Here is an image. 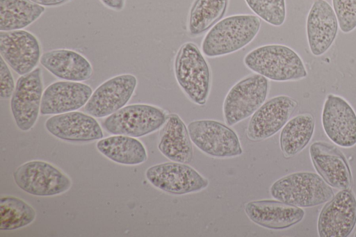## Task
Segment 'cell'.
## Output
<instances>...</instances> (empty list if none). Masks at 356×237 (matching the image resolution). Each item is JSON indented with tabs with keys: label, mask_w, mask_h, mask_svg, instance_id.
<instances>
[{
	"label": "cell",
	"mask_w": 356,
	"mask_h": 237,
	"mask_svg": "<svg viewBox=\"0 0 356 237\" xmlns=\"http://www.w3.org/2000/svg\"><path fill=\"white\" fill-rule=\"evenodd\" d=\"M104 5L110 9L120 11L123 9L124 6L125 0H100Z\"/></svg>",
	"instance_id": "cell-31"
},
{
	"label": "cell",
	"mask_w": 356,
	"mask_h": 237,
	"mask_svg": "<svg viewBox=\"0 0 356 237\" xmlns=\"http://www.w3.org/2000/svg\"><path fill=\"white\" fill-rule=\"evenodd\" d=\"M187 129L192 142L208 156L231 158L243 153L235 131L222 122L211 120H195L190 122Z\"/></svg>",
	"instance_id": "cell-7"
},
{
	"label": "cell",
	"mask_w": 356,
	"mask_h": 237,
	"mask_svg": "<svg viewBox=\"0 0 356 237\" xmlns=\"http://www.w3.org/2000/svg\"><path fill=\"white\" fill-rule=\"evenodd\" d=\"M309 154L316 170L330 186L349 189L351 173L343 154L337 147L325 142L312 144Z\"/></svg>",
	"instance_id": "cell-18"
},
{
	"label": "cell",
	"mask_w": 356,
	"mask_h": 237,
	"mask_svg": "<svg viewBox=\"0 0 356 237\" xmlns=\"http://www.w3.org/2000/svg\"><path fill=\"white\" fill-rule=\"evenodd\" d=\"M176 80L187 97L203 106L209 97L211 73L210 67L197 46L191 42L182 44L174 62Z\"/></svg>",
	"instance_id": "cell-3"
},
{
	"label": "cell",
	"mask_w": 356,
	"mask_h": 237,
	"mask_svg": "<svg viewBox=\"0 0 356 237\" xmlns=\"http://www.w3.org/2000/svg\"><path fill=\"white\" fill-rule=\"evenodd\" d=\"M268 79L259 74L245 76L235 83L223 102V116L228 126L248 118L265 102L268 94Z\"/></svg>",
	"instance_id": "cell-5"
},
{
	"label": "cell",
	"mask_w": 356,
	"mask_h": 237,
	"mask_svg": "<svg viewBox=\"0 0 356 237\" xmlns=\"http://www.w3.org/2000/svg\"><path fill=\"white\" fill-rule=\"evenodd\" d=\"M322 124L327 136L336 145H356V113L343 98L330 94L322 112Z\"/></svg>",
	"instance_id": "cell-15"
},
{
	"label": "cell",
	"mask_w": 356,
	"mask_h": 237,
	"mask_svg": "<svg viewBox=\"0 0 356 237\" xmlns=\"http://www.w3.org/2000/svg\"><path fill=\"white\" fill-rule=\"evenodd\" d=\"M229 0H195L188 17V31L192 37L200 35L222 19Z\"/></svg>",
	"instance_id": "cell-26"
},
{
	"label": "cell",
	"mask_w": 356,
	"mask_h": 237,
	"mask_svg": "<svg viewBox=\"0 0 356 237\" xmlns=\"http://www.w3.org/2000/svg\"><path fill=\"white\" fill-rule=\"evenodd\" d=\"M45 127L51 135L67 141L88 142L103 138L97 121L78 111L55 115L47 120Z\"/></svg>",
	"instance_id": "cell-20"
},
{
	"label": "cell",
	"mask_w": 356,
	"mask_h": 237,
	"mask_svg": "<svg viewBox=\"0 0 356 237\" xmlns=\"http://www.w3.org/2000/svg\"><path fill=\"white\" fill-rule=\"evenodd\" d=\"M158 148L172 161L188 163L193 159V150L188 129L180 117L172 113L160 131Z\"/></svg>",
	"instance_id": "cell-22"
},
{
	"label": "cell",
	"mask_w": 356,
	"mask_h": 237,
	"mask_svg": "<svg viewBox=\"0 0 356 237\" xmlns=\"http://www.w3.org/2000/svg\"><path fill=\"white\" fill-rule=\"evenodd\" d=\"M243 63L252 72L272 81H297L307 76L300 56L283 44L257 47L245 55Z\"/></svg>",
	"instance_id": "cell-2"
},
{
	"label": "cell",
	"mask_w": 356,
	"mask_h": 237,
	"mask_svg": "<svg viewBox=\"0 0 356 237\" xmlns=\"http://www.w3.org/2000/svg\"><path fill=\"white\" fill-rule=\"evenodd\" d=\"M0 52L6 63L19 75L33 71L41 58L37 38L22 29L1 31Z\"/></svg>",
	"instance_id": "cell-11"
},
{
	"label": "cell",
	"mask_w": 356,
	"mask_h": 237,
	"mask_svg": "<svg viewBox=\"0 0 356 237\" xmlns=\"http://www.w3.org/2000/svg\"><path fill=\"white\" fill-rule=\"evenodd\" d=\"M42 95L40 68L38 67L18 79L11 97L10 108L19 129L29 131L35 124L40 111Z\"/></svg>",
	"instance_id": "cell-10"
},
{
	"label": "cell",
	"mask_w": 356,
	"mask_h": 237,
	"mask_svg": "<svg viewBox=\"0 0 356 237\" xmlns=\"http://www.w3.org/2000/svg\"><path fill=\"white\" fill-rule=\"evenodd\" d=\"M339 24L332 6L325 0H315L307 18V36L312 54H324L333 44Z\"/></svg>",
	"instance_id": "cell-16"
},
{
	"label": "cell",
	"mask_w": 356,
	"mask_h": 237,
	"mask_svg": "<svg viewBox=\"0 0 356 237\" xmlns=\"http://www.w3.org/2000/svg\"><path fill=\"white\" fill-rule=\"evenodd\" d=\"M355 236H356V233H355Z\"/></svg>",
	"instance_id": "cell-33"
},
{
	"label": "cell",
	"mask_w": 356,
	"mask_h": 237,
	"mask_svg": "<svg viewBox=\"0 0 356 237\" xmlns=\"http://www.w3.org/2000/svg\"><path fill=\"white\" fill-rule=\"evenodd\" d=\"M261 27L259 17L254 15H234L217 22L204 36L202 52L209 58L237 51L250 44Z\"/></svg>",
	"instance_id": "cell-1"
},
{
	"label": "cell",
	"mask_w": 356,
	"mask_h": 237,
	"mask_svg": "<svg viewBox=\"0 0 356 237\" xmlns=\"http://www.w3.org/2000/svg\"><path fill=\"white\" fill-rule=\"evenodd\" d=\"M251 10L268 24L280 26L286 19L285 0H245Z\"/></svg>",
	"instance_id": "cell-28"
},
{
	"label": "cell",
	"mask_w": 356,
	"mask_h": 237,
	"mask_svg": "<svg viewBox=\"0 0 356 237\" xmlns=\"http://www.w3.org/2000/svg\"><path fill=\"white\" fill-rule=\"evenodd\" d=\"M314 125V118L309 113L298 115L286 123L280 136V148L285 156H294L307 146Z\"/></svg>",
	"instance_id": "cell-25"
},
{
	"label": "cell",
	"mask_w": 356,
	"mask_h": 237,
	"mask_svg": "<svg viewBox=\"0 0 356 237\" xmlns=\"http://www.w3.org/2000/svg\"><path fill=\"white\" fill-rule=\"evenodd\" d=\"M356 223V199L349 189L337 193L322 209L318 220L321 237H346Z\"/></svg>",
	"instance_id": "cell-12"
},
{
	"label": "cell",
	"mask_w": 356,
	"mask_h": 237,
	"mask_svg": "<svg viewBox=\"0 0 356 237\" xmlns=\"http://www.w3.org/2000/svg\"><path fill=\"white\" fill-rule=\"evenodd\" d=\"M31 1L38 3L42 6H60L68 0H31Z\"/></svg>",
	"instance_id": "cell-32"
},
{
	"label": "cell",
	"mask_w": 356,
	"mask_h": 237,
	"mask_svg": "<svg viewBox=\"0 0 356 237\" xmlns=\"http://www.w3.org/2000/svg\"><path fill=\"white\" fill-rule=\"evenodd\" d=\"M92 88L77 81H56L44 91L40 105L42 115H57L74 111L86 105Z\"/></svg>",
	"instance_id": "cell-17"
},
{
	"label": "cell",
	"mask_w": 356,
	"mask_h": 237,
	"mask_svg": "<svg viewBox=\"0 0 356 237\" xmlns=\"http://www.w3.org/2000/svg\"><path fill=\"white\" fill-rule=\"evenodd\" d=\"M0 96L2 99L12 97L15 89V82L10 69L2 57L0 66Z\"/></svg>",
	"instance_id": "cell-30"
},
{
	"label": "cell",
	"mask_w": 356,
	"mask_h": 237,
	"mask_svg": "<svg viewBox=\"0 0 356 237\" xmlns=\"http://www.w3.org/2000/svg\"><path fill=\"white\" fill-rule=\"evenodd\" d=\"M44 12V8L31 0H0V31L22 29Z\"/></svg>",
	"instance_id": "cell-24"
},
{
	"label": "cell",
	"mask_w": 356,
	"mask_h": 237,
	"mask_svg": "<svg viewBox=\"0 0 356 237\" xmlns=\"http://www.w3.org/2000/svg\"><path fill=\"white\" fill-rule=\"evenodd\" d=\"M96 146L106 158L120 164L138 165L147 157L143 143L128 136L116 135L101 139Z\"/></svg>",
	"instance_id": "cell-23"
},
{
	"label": "cell",
	"mask_w": 356,
	"mask_h": 237,
	"mask_svg": "<svg viewBox=\"0 0 356 237\" xmlns=\"http://www.w3.org/2000/svg\"><path fill=\"white\" fill-rule=\"evenodd\" d=\"M166 119L165 113L159 107L131 104L108 115L103 126L108 133L138 138L161 128Z\"/></svg>",
	"instance_id": "cell-6"
},
{
	"label": "cell",
	"mask_w": 356,
	"mask_h": 237,
	"mask_svg": "<svg viewBox=\"0 0 356 237\" xmlns=\"http://www.w3.org/2000/svg\"><path fill=\"white\" fill-rule=\"evenodd\" d=\"M270 193L275 199L300 208L316 206L334 197L330 186L310 172H298L280 178L273 183Z\"/></svg>",
	"instance_id": "cell-4"
},
{
	"label": "cell",
	"mask_w": 356,
	"mask_h": 237,
	"mask_svg": "<svg viewBox=\"0 0 356 237\" xmlns=\"http://www.w3.org/2000/svg\"><path fill=\"white\" fill-rule=\"evenodd\" d=\"M41 65L56 77L70 81H83L92 75L90 63L81 54L70 49H54L44 53Z\"/></svg>",
	"instance_id": "cell-21"
},
{
	"label": "cell",
	"mask_w": 356,
	"mask_h": 237,
	"mask_svg": "<svg viewBox=\"0 0 356 237\" xmlns=\"http://www.w3.org/2000/svg\"><path fill=\"white\" fill-rule=\"evenodd\" d=\"M35 218V210L23 200L11 196L1 198V230H14L26 227L31 224Z\"/></svg>",
	"instance_id": "cell-27"
},
{
	"label": "cell",
	"mask_w": 356,
	"mask_h": 237,
	"mask_svg": "<svg viewBox=\"0 0 356 237\" xmlns=\"http://www.w3.org/2000/svg\"><path fill=\"white\" fill-rule=\"evenodd\" d=\"M137 85V79L130 74L114 76L101 84L85 105V111L95 117L113 114L127 104Z\"/></svg>",
	"instance_id": "cell-14"
},
{
	"label": "cell",
	"mask_w": 356,
	"mask_h": 237,
	"mask_svg": "<svg viewBox=\"0 0 356 237\" xmlns=\"http://www.w3.org/2000/svg\"><path fill=\"white\" fill-rule=\"evenodd\" d=\"M13 177L19 188L35 196L61 194L72 183L60 170L42 161H31L21 165L15 170Z\"/></svg>",
	"instance_id": "cell-8"
},
{
	"label": "cell",
	"mask_w": 356,
	"mask_h": 237,
	"mask_svg": "<svg viewBox=\"0 0 356 237\" xmlns=\"http://www.w3.org/2000/svg\"><path fill=\"white\" fill-rule=\"evenodd\" d=\"M244 210L252 222L270 229L289 228L300 222L305 215L300 207L277 199L251 201L245 204Z\"/></svg>",
	"instance_id": "cell-19"
},
{
	"label": "cell",
	"mask_w": 356,
	"mask_h": 237,
	"mask_svg": "<svg viewBox=\"0 0 356 237\" xmlns=\"http://www.w3.org/2000/svg\"><path fill=\"white\" fill-rule=\"evenodd\" d=\"M298 106L297 101L286 95L265 101L251 117L247 136L251 140L267 139L284 127Z\"/></svg>",
	"instance_id": "cell-13"
},
{
	"label": "cell",
	"mask_w": 356,
	"mask_h": 237,
	"mask_svg": "<svg viewBox=\"0 0 356 237\" xmlns=\"http://www.w3.org/2000/svg\"><path fill=\"white\" fill-rule=\"evenodd\" d=\"M332 5L341 31H353L356 28V0H332Z\"/></svg>",
	"instance_id": "cell-29"
},
{
	"label": "cell",
	"mask_w": 356,
	"mask_h": 237,
	"mask_svg": "<svg viewBox=\"0 0 356 237\" xmlns=\"http://www.w3.org/2000/svg\"><path fill=\"white\" fill-rule=\"evenodd\" d=\"M145 176L154 187L172 195L196 193L209 186V181L194 168L175 161L151 166Z\"/></svg>",
	"instance_id": "cell-9"
}]
</instances>
